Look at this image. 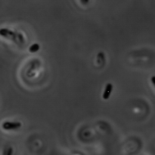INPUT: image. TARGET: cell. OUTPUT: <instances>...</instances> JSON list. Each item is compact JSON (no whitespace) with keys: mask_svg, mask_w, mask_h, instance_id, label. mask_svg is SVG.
<instances>
[{"mask_svg":"<svg viewBox=\"0 0 155 155\" xmlns=\"http://www.w3.org/2000/svg\"><path fill=\"white\" fill-rule=\"evenodd\" d=\"M14 150L12 146H6L3 150L2 155H13Z\"/></svg>","mask_w":155,"mask_h":155,"instance_id":"4","label":"cell"},{"mask_svg":"<svg viewBox=\"0 0 155 155\" xmlns=\"http://www.w3.org/2000/svg\"><path fill=\"white\" fill-rule=\"evenodd\" d=\"M39 49H40V46H39V44L33 43V44H32L30 47H29V51L32 53H36V52L39 51Z\"/></svg>","mask_w":155,"mask_h":155,"instance_id":"5","label":"cell"},{"mask_svg":"<svg viewBox=\"0 0 155 155\" xmlns=\"http://www.w3.org/2000/svg\"><path fill=\"white\" fill-rule=\"evenodd\" d=\"M151 83H152V84L154 85V87L155 88V75L151 76Z\"/></svg>","mask_w":155,"mask_h":155,"instance_id":"7","label":"cell"},{"mask_svg":"<svg viewBox=\"0 0 155 155\" xmlns=\"http://www.w3.org/2000/svg\"><path fill=\"white\" fill-rule=\"evenodd\" d=\"M22 126V123L20 122L5 121L2 124V128L5 131L18 130Z\"/></svg>","mask_w":155,"mask_h":155,"instance_id":"2","label":"cell"},{"mask_svg":"<svg viewBox=\"0 0 155 155\" xmlns=\"http://www.w3.org/2000/svg\"><path fill=\"white\" fill-rule=\"evenodd\" d=\"M113 89H114V86L111 83L106 84L105 88H104V92H103V94H102V97L104 100H107L110 98Z\"/></svg>","mask_w":155,"mask_h":155,"instance_id":"3","label":"cell"},{"mask_svg":"<svg viewBox=\"0 0 155 155\" xmlns=\"http://www.w3.org/2000/svg\"><path fill=\"white\" fill-rule=\"evenodd\" d=\"M80 3H81L83 5L86 6V5H89L90 0H80Z\"/></svg>","mask_w":155,"mask_h":155,"instance_id":"6","label":"cell"},{"mask_svg":"<svg viewBox=\"0 0 155 155\" xmlns=\"http://www.w3.org/2000/svg\"><path fill=\"white\" fill-rule=\"evenodd\" d=\"M0 36L7 39L12 40L17 44H24L25 43V38L24 35L19 32H15L7 28H0Z\"/></svg>","mask_w":155,"mask_h":155,"instance_id":"1","label":"cell"}]
</instances>
